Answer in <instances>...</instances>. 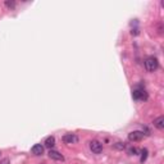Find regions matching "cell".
Segmentation results:
<instances>
[{"label": "cell", "mask_w": 164, "mask_h": 164, "mask_svg": "<svg viewBox=\"0 0 164 164\" xmlns=\"http://www.w3.org/2000/svg\"><path fill=\"white\" fill-rule=\"evenodd\" d=\"M158 67H159V62H158V59L155 58V57H149V58H146V60H145V69L147 72H155L158 69Z\"/></svg>", "instance_id": "cell-1"}, {"label": "cell", "mask_w": 164, "mask_h": 164, "mask_svg": "<svg viewBox=\"0 0 164 164\" xmlns=\"http://www.w3.org/2000/svg\"><path fill=\"white\" fill-rule=\"evenodd\" d=\"M90 150L94 154H100L103 151V144L99 142L98 140H92V141H90Z\"/></svg>", "instance_id": "cell-2"}, {"label": "cell", "mask_w": 164, "mask_h": 164, "mask_svg": "<svg viewBox=\"0 0 164 164\" xmlns=\"http://www.w3.org/2000/svg\"><path fill=\"white\" fill-rule=\"evenodd\" d=\"M144 138V132L141 131H134V132H130L128 134V140L130 141H141Z\"/></svg>", "instance_id": "cell-3"}, {"label": "cell", "mask_w": 164, "mask_h": 164, "mask_svg": "<svg viewBox=\"0 0 164 164\" xmlns=\"http://www.w3.org/2000/svg\"><path fill=\"white\" fill-rule=\"evenodd\" d=\"M132 98H134L135 100H144L147 96H146V94L142 89H135L134 92H132Z\"/></svg>", "instance_id": "cell-4"}, {"label": "cell", "mask_w": 164, "mask_h": 164, "mask_svg": "<svg viewBox=\"0 0 164 164\" xmlns=\"http://www.w3.org/2000/svg\"><path fill=\"white\" fill-rule=\"evenodd\" d=\"M63 141L66 144H76V142H78V137L74 134H67L63 136Z\"/></svg>", "instance_id": "cell-5"}, {"label": "cell", "mask_w": 164, "mask_h": 164, "mask_svg": "<svg viewBox=\"0 0 164 164\" xmlns=\"http://www.w3.org/2000/svg\"><path fill=\"white\" fill-rule=\"evenodd\" d=\"M49 158L50 159H54V160H59V162H63L64 160V157L63 155H62L59 151H57V150H49Z\"/></svg>", "instance_id": "cell-6"}, {"label": "cell", "mask_w": 164, "mask_h": 164, "mask_svg": "<svg viewBox=\"0 0 164 164\" xmlns=\"http://www.w3.org/2000/svg\"><path fill=\"white\" fill-rule=\"evenodd\" d=\"M31 153H32L34 155H42L44 154V146L41 144H36V145L32 146Z\"/></svg>", "instance_id": "cell-7"}, {"label": "cell", "mask_w": 164, "mask_h": 164, "mask_svg": "<svg viewBox=\"0 0 164 164\" xmlns=\"http://www.w3.org/2000/svg\"><path fill=\"white\" fill-rule=\"evenodd\" d=\"M154 127L158 128V130H160V131L164 130V117H163V115L158 117L157 119H154Z\"/></svg>", "instance_id": "cell-8"}, {"label": "cell", "mask_w": 164, "mask_h": 164, "mask_svg": "<svg viewBox=\"0 0 164 164\" xmlns=\"http://www.w3.org/2000/svg\"><path fill=\"white\" fill-rule=\"evenodd\" d=\"M45 146L49 147V149H51V147H54V145H55V137L54 136H48L45 138Z\"/></svg>", "instance_id": "cell-9"}, {"label": "cell", "mask_w": 164, "mask_h": 164, "mask_svg": "<svg viewBox=\"0 0 164 164\" xmlns=\"http://www.w3.org/2000/svg\"><path fill=\"white\" fill-rule=\"evenodd\" d=\"M142 155H141V163H144L145 160H146V158H147V150L146 149H142Z\"/></svg>", "instance_id": "cell-10"}, {"label": "cell", "mask_w": 164, "mask_h": 164, "mask_svg": "<svg viewBox=\"0 0 164 164\" xmlns=\"http://www.w3.org/2000/svg\"><path fill=\"white\" fill-rule=\"evenodd\" d=\"M128 154L130 155H137V149H136V147H130V149H128Z\"/></svg>", "instance_id": "cell-11"}, {"label": "cell", "mask_w": 164, "mask_h": 164, "mask_svg": "<svg viewBox=\"0 0 164 164\" xmlns=\"http://www.w3.org/2000/svg\"><path fill=\"white\" fill-rule=\"evenodd\" d=\"M5 5H6L8 8H14L15 3H14V2H9V0H6V2H5Z\"/></svg>", "instance_id": "cell-12"}, {"label": "cell", "mask_w": 164, "mask_h": 164, "mask_svg": "<svg viewBox=\"0 0 164 164\" xmlns=\"http://www.w3.org/2000/svg\"><path fill=\"white\" fill-rule=\"evenodd\" d=\"M131 34H132V35H138V28L132 30V31H131Z\"/></svg>", "instance_id": "cell-13"}, {"label": "cell", "mask_w": 164, "mask_h": 164, "mask_svg": "<svg viewBox=\"0 0 164 164\" xmlns=\"http://www.w3.org/2000/svg\"><path fill=\"white\" fill-rule=\"evenodd\" d=\"M0 164H9V160H8V159H3L2 162H0Z\"/></svg>", "instance_id": "cell-14"}]
</instances>
